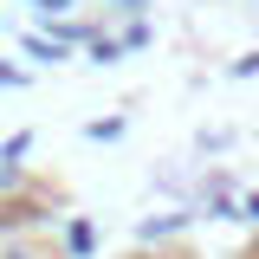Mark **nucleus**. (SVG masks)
<instances>
[]
</instances>
